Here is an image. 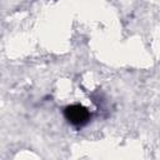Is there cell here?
<instances>
[{
	"instance_id": "obj_1",
	"label": "cell",
	"mask_w": 160,
	"mask_h": 160,
	"mask_svg": "<svg viewBox=\"0 0 160 160\" xmlns=\"http://www.w3.org/2000/svg\"><path fill=\"white\" fill-rule=\"evenodd\" d=\"M64 118L68 120L69 124L76 128H81L90 121L91 114L85 106L79 104H72V105H68L64 109Z\"/></svg>"
}]
</instances>
